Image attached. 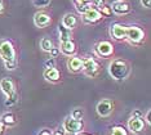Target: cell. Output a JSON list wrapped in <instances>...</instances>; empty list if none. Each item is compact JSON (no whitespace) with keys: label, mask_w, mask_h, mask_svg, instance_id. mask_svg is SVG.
I'll list each match as a JSON object with an SVG mask.
<instances>
[{"label":"cell","mask_w":151,"mask_h":135,"mask_svg":"<svg viewBox=\"0 0 151 135\" xmlns=\"http://www.w3.org/2000/svg\"><path fill=\"white\" fill-rule=\"evenodd\" d=\"M78 135H92V134H88V133H83V131H81V133H79Z\"/></svg>","instance_id":"obj_37"},{"label":"cell","mask_w":151,"mask_h":135,"mask_svg":"<svg viewBox=\"0 0 151 135\" xmlns=\"http://www.w3.org/2000/svg\"><path fill=\"white\" fill-rule=\"evenodd\" d=\"M17 100H18V95H14V96H9V98L5 99V106L6 107H12L14 106L17 103Z\"/></svg>","instance_id":"obj_25"},{"label":"cell","mask_w":151,"mask_h":135,"mask_svg":"<svg viewBox=\"0 0 151 135\" xmlns=\"http://www.w3.org/2000/svg\"><path fill=\"white\" fill-rule=\"evenodd\" d=\"M101 18L102 14L97 8H89L87 12L83 13V21L85 23H97Z\"/></svg>","instance_id":"obj_7"},{"label":"cell","mask_w":151,"mask_h":135,"mask_svg":"<svg viewBox=\"0 0 151 135\" xmlns=\"http://www.w3.org/2000/svg\"><path fill=\"white\" fill-rule=\"evenodd\" d=\"M145 37V32L139 29V27L132 26V27H127V34H125V39H128L130 43H141Z\"/></svg>","instance_id":"obj_5"},{"label":"cell","mask_w":151,"mask_h":135,"mask_svg":"<svg viewBox=\"0 0 151 135\" xmlns=\"http://www.w3.org/2000/svg\"><path fill=\"white\" fill-rule=\"evenodd\" d=\"M81 70L85 72L87 76L94 77L99 72V66L93 58H87V59H83V67H81Z\"/></svg>","instance_id":"obj_6"},{"label":"cell","mask_w":151,"mask_h":135,"mask_svg":"<svg viewBox=\"0 0 151 135\" xmlns=\"http://www.w3.org/2000/svg\"><path fill=\"white\" fill-rule=\"evenodd\" d=\"M40 48H42L44 51H50V49L53 48L52 40L48 39V37H43L42 41H40Z\"/></svg>","instance_id":"obj_21"},{"label":"cell","mask_w":151,"mask_h":135,"mask_svg":"<svg viewBox=\"0 0 151 135\" xmlns=\"http://www.w3.org/2000/svg\"><path fill=\"white\" fill-rule=\"evenodd\" d=\"M60 51H62V54L67 55V57H71V55H74L75 51H76V45H75L73 40L63 41V43H61Z\"/></svg>","instance_id":"obj_13"},{"label":"cell","mask_w":151,"mask_h":135,"mask_svg":"<svg viewBox=\"0 0 151 135\" xmlns=\"http://www.w3.org/2000/svg\"><path fill=\"white\" fill-rule=\"evenodd\" d=\"M34 23H35L36 27H40V29L47 27L50 23V17L44 12H37L34 16Z\"/></svg>","instance_id":"obj_12"},{"label":"cell","mask_w":151,"mask_h":135,"mask_svg":"<svg viewBox=\"0 0 151 135\" xmlns=\"http://www.w3.org/2000/svg\"><path fill=\"white\" fill-rule=\"evenodd\" d=\"M99 12H101V14H102V16H110V14L112 13V10H111V6L105 5L104 8L99 9Z\"/></svg>","instance_id":"obj_28"},{"label":"cell","mask_w":151,"mask_h":135,"mask_svg":"<svg viewBox=\"0 0 151 135\" xmlns=\"http://www.w3.org/2000/svg\"><path fill=\"white\" fill-rule=\"evenodd\" d=\"M4 64H5V67H6V70H16V67H17V61H11V62H4Z\"/></svg>","instance_id":"obj_27"},{"label":"cell","mask_w":151,"mask_h":135,"mask_svg":"<svg viewBox=\"0 0 151 135\" xmlns=\"http://www.w3.org/2000/svg\"><path fill=\"white\" fill-rule=\"evenodd\" d=\"M3 9H4V5H3V0H0V13L3 12Z\"/></svg>","instance_id":"obj_36"},{"label":"cell","mask_w":151,"mask_h":135,"mask_svg":"<svg viewBox=\"0 0 151 135\" xmlns=\"http://www.w3.org/2000/svg\"><path fill=\"white\" fill-rule=\"evenodd\" d=\"M78 25V17L73 14V13H67L65 14V17L62 18V26L66 27L68 30H73L74 27H76Z\"/></svg>","instance_id":"obj_14"},{"label":"cell","mask_w":151,"mask_h":135,"mask_svg":"<svg viewBox=\"0 0 151 135\" xmlns=\"http://www.w3.org/2000/svg\"><path fill=\"white\" fill-rule=\"evenodd\" d=\"M0 89H1V91L6 95V98L17 95L16 89H14V84H13V81L11 79H6V77L1 79V81H0Z\"/></svg>","instance_id":"obj_9"},{"label":"cell","mask_w":151,"mask_h":135,"mask_svg":"<svg viewBox=\"0 0 151 135\" xmlns=\"http://www.w3.org/2000/svg\"><path fill=\"white\" fill-rule=\"evenodd\" d=\"M97 113L101 117H107L111 115V112H112V103H111V100H109V99H102L101 102L97 104Z\"/></svg>","instance_id":"obj_8"},{"label":"cell","mask_w":151,"mask_h":135,"mask_svg":"<svg viewBox=\"0 0 151 135\" xmlns=\"http://www.w3.org/2000/svg\"><path fill=\"white\" fill-rule=\"evenodd\" d=\"M44 77H45V80L50 81V82H57V81H60V79H61V74L56 67L45 68V71H44Z\"/></svg>","instance_id":"obj_16"},{"label":"cell","mask_w":151,"mask_h":135,"mask_svg":"<svg viewBox=\"0 0 151 135\" xmlns=\"http://www.w3.org/2000/svg\"><path fill=\"white\" fill-rule=\"evenodd\" d=\"M0 57L4 62L16 61V49L9 40L0 41Z\"/></svg>","instance_id":"obj_2"},{"label":"cell","mask_w":151,"mask_h":135,"mask_svg":"<svg viewBox=\"0 0 151 135\" xmlns=\"http://www.w3.org/2000/svg\"><path fill=\"white\" fill-rule=\"evenodd\" d=\"M110 135H128V131H127V129L124 126L122 125H116L111 129V133H110Z\"/></svg>","instance_id":"obj_22"},{"label":"cell","mask_w":151,"mask_h":135,"mask_svg":"<svg viewBox=\"0 0 151 135\" xmlns=\"http://www.w3.org/2000/svg\"><path fill=\"white\" fill-rule=\"evenodd\" d=\"M125 34H127V27L120 25V23H116V25L112 26L111 29V35L115 37L116 40H123L125 39Z\"/></svg>","instance_id":"obj_15"},{"label":"cell","mask_w":151,"mask_h":135,"mask_svg":"<svg viewBox=\"0 0 151 135\" xmlns=\"http://www.w3.org/2000/svg\"><path fill=\"white\" fill-rule=\"evenodd\" d=\"M83 116H84V111L81 108H75L73 113H71V117H74L76 120H83Z\"/></svg>","instance_id":"obj_23"},{"label":"cell","mask_w":151,"mask_h":135,"mask_svg":"<svg viewBox=\"0 0 151 135\" xmlns=\"http://www.w3.org/2000/svg\"><path fill=\"white\" fill-rule=\"evenodd\" d=\"M96 51L101 57H110L114 53V46H112V44L110 41H101V43H98L97 48H96Z\"/></svg>","instance_id":"obj_11"},{"label":"cell","mask_w":151,"mask_h":135,"mask_svg":"<svg viewBox=\"0 0 151 135\" xmlns=\"http://www.w3.org/2000/svg\"><path fill=\"white\" fill-rule=\"evenodd\" d=\"M49 53H50V58H57L58 55H60L61 51H60V49H58V48H54V46H53L52 49H50Z\"/></svg>","instance_id":"obj_31"},{"label":"cell","mask_w":151,"mask_h":135,"mask_svg":"<svg viewBox=\"0 0 151 135\" xmlns=\"http://www.w3.org/2000/svg\"><path fill=\"white\" fill-rule=\"evenodd\" d=\"M63 129L68 134H79L84 129V122L83 120H76L74 117L68 116L63 121Z\"/></svg>","instance_id":"obj_3"},{"label":"cell","mask_w":151,"mask_h":135,"mask_svg":"<svg viewBox=\"0 0 151 135\" xmlns=\"http://www.w3.org/2000/svg\"><path fill=\"white\" fill-rule=\"evenodd\" d=\"M92 3H93V4H94V6H97L98 10L101 9V8H104V6L106 5L105 0H92Z\"/></svg>","instance_id":"obj_29"},{"label":"cell","mask_w":151,"mask_h":135,"mask_svg":"<svg viewBox=\"0 0 151 135\" xmlns=\"http://www.w3.org/2000/svg\"><path fill=\"white\" fill-rule=\"evenodd\" d=\"M79 13H85L89 8H92V0H74Z\"/></svg>","instance_id":"obj_19"},{"label":"cell","mask_w":151,"mask_h":135,"mask_svg":"<svg viewBox=\"0 0 151 135\" xmlns=\"http://www.w3.org/2000/svg\"><path fill=\"white\" fill-rule=\"evenodd\" d=\"M32 3L37 8H45L50 4V0H32Z\"/></svg>","instance_id":"obj_24"},{"label":"cell","mask_w":151,"mask_h":135,"mask_svg":"<svg viewBox=\"0 0 151 135\" xmlns=\"http://www.w3.org/2000/svg\"><path fill=\"white\" fill-rule=\"evenodd\" d=\"M111 10L118 16H124L130 12V5L127 1L119 0V1H115L114 4L111 5Z\"/></svg>","instance_id":"obj_10"},{"label":"cell","mask_w":151,"mask_h":135,"mask_svg":"<svg viewBox=\"0 0 151 135\" xmlns=\"http://www.w3.org/2000/svg\"><path fill=\"white\" fill-rule=\"evenodd\" d=\"M4 133H5V126L3 125V122L0 121V135H3Z\"/></svg>","instance_id":"obj_34"},{"label":"cell","mask_w":151,"mask_h":135,"mask_svg":"<svg viewBox=\"0 0 151 135\" xmlns=\"http://www.w3.org/2000/svg\"><path fill=\"white\" fill-rule=\"evenodd\" d=\"M132 116H143V115H142V112H141V111H138V109H136V111H133Z\"/></svg>","instance_id":"obj_35"},{"label":"cell","mask_w":151,"mask_h":135,"mask_svg":"<svg viewBox=\"0 0 151 135\" xmlns=\"http://www.w3.org/2000/svg\"><path fill=\"white\" fill-rule=\"evenodd\" d=\"M109 72L115 80H124L129 75V66L123 59H115L110 63Z\"/></svg>","instance_id":"obj_1"},{"label":"cell","mask_w":151,"mask_h":135,"mask_svg":"<svg viewBox=\"0 0 151 135\" xmlns=\"http://www.w3.org/2000/svg\"><path fill=\"white\" fill-rule=\"evenodd\" d=\"M56 66V59L54 58H49L45 61V68H53Z\"/></svg>","instance_id":"obj_30"},{"label":"cell","mask_w":151,"mask_h":135,"mask_svg":"<svg viewBox=\"0 0 151 135\" xmlns=\"http://www.w3.org/2000/svg\"><path fill=\"white\" fill-rule=\"evenodd\" d=\"M146 121H147V124H151V111H149V112H147V115H146Z\"/></svg>","instance_id":"obj_33"},{"label":"cell","mask_w":151,"mask_h":135,"mask_svg":"<svg viewBox=\"0 0 151 135\" xmlns=\"http://www.w3.org/2000/svg\"><path fill=\"white\" fill-rule=\"evenodd\" d=\"M0 121L3 122V125H4L5 127L6 126H14L16 124H17V117L14 113H12V112H6L4 113V115L1 116V119H0Z\"/></svg>","instance_id":"obj_18"},{"label":"cell","mask_w":151,"mask_h":135,"mask_svg":"<svg viewBox=\"0 0 151 135\" xmlns=\"http://www.w3.org/2000/svg\"><path fill=\"white\" fill-rule=\"evenodd\" d=\"M58 32H60V41L61 43L71 40V30H68L63 26H60L58 27Z\"/></svg>","instance_id":"obj_20"},{"label":"cell","mask_w":151,"mask_h":135,"mask_svg":"<svg viewBox=\"0 0 151 135\" xmlns=\"http://www.w3.org/2000/svg\"><path fill=\"white\" fill-rule=\"evenodd\" d=\"M141 4L145 6V8L149 9L150 6H151V0H141Z\"/></svg>","instance_id":"obj_32"},{"label":"cell","mask_w":151,"mask_h":135,"mask_svg":"<svg viewBox=\"0 0 151 135\" xmlns=\"http://www.w3.org/2000/svg\"><path fill=\"white\" fill-rule=\"evenodd\" d=\"M67 67L70 71L73 72H78V71H81V67H83V59L78 57H71L68 58L67 61Z\"/></svg>","instance_id":"obj_17"},{"label":"cell","mask_w":151,"mask_h":135,"mask_svg":"<svg viewBox=\"0 0 151 135\" xmlns=\"http://www.w3.org/2000/svg\"><path fill=\"white\" fill-rule=\"evenodd\" d=\"M37 135H63V134L61 133V131H54V133H52V131L48 129H43V130H40V133Z\"/></svg>","instance_id":"obj_26"},{"label":"cell","mask_w":151,"mask_h":135,"mask_svg":"<svg viewBox=\"0 0 151 135\" xmlns=\"http://www.w3.org/2000/svg\"><path fill=\"white\" fill-rule=\"evenodd\" d=\"M145 120L143 116H132L128 121V129L132 131L133 134H138L141 131L145 130Z\"/></svg>","instance_id":"obj_4"}]
</instances>
